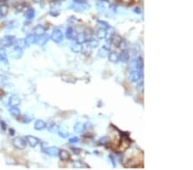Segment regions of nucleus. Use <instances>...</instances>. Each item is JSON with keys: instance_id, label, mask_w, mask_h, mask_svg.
<instances>
[{"instance_id": "obj_48", "label": "nucleus", "mask_w": 193, "mask_h": 170, "mask_svg": "<svg viewBox=\"0 0 193 170\" xmlns=\"http://www.w3.org/2000/svg\"><path fill=\"white\" fill-rule=\"evenodd\" d=\"M101 1H108V0H101Z\"/></svg>"}, {"instance_id": "obj_45", "label": "nucleus", "mask_w": 193, "mask_h": 170, "mask_svg": "<svg viewBox=\"0 0 193 170\" xmlns=\"http://www.w3.org/2000/svg\"><path fill=\"white\" fill-rule=\"evenodd\" d=\"M33 1L34 2H35V3H41V2L43 1V0H33Z\"/></svg>"}, {"instance_id": "obj_30", "label": "nucleus", "mask_w": 193, "mask_h": 170, "mask_svg": "<svg viewBox=\"0 0 193 170\" xmlns=\"http://www.w3.org/2000/svg\"><path fill=\"white\" fill-rule=\"evenodd\" d=\"M110 143V138L108 137H102L101 138H100L99 140V144L101 145H103V146H106Z\"/></svg>"}, {"instance_id": "obj_7", "label": "nucleus", "mask_w": 193, "mask_h": 170, "mask_svg": "<svg viewBox=\"0 0 193 170\" xmlns=\"http://www.w3.org/2000/svg\"><path fill=\"white\" fill-rule=\"evenodd\" d=\"M0 71L3 72L10 71V63L7 60V58H0Z\"/></svg>"}, {"instance_id": "obj_49", "label": "nucleus", "mask_w": 193, "mask_h": 170, "mask_svg": "<svg viewBox=\"0 0 193 170\" xmlns=\"http://www.w3.org/2000/svg\"><path fill=\"white\" fill-rule=\"evenodd\" d=\"M0 121H1V120H0Z\"/></svg>"}, {"instance_id": "obj_13", "label": "nucleus", "mask_w": 193, "mask_h": 170, "mask_svg": "<svg viewBox=\"0 0 193 170\" xmlns=\"http://www.w3.org/2000/svg\"><path fill=\"white\" fill-rule=\"evenodd\" d=\"M45 152L50 156H58L59 153V149L57 147H48L45 149Z\"/></svg>"}, {"instance_id": "obj_42", "label": "nucleus", "mask_w": 193, "mask_h": 170, "mask_svg": "<svg viewBox=\"0 0 193 170\" xmlns=\"http://www.w3.org/2000/svg\"><path fill=\"white\" fill-rule=\"evenodd\" d=\"M9 133H10V136H14V134H15V131L13 130L12 128H10V129H9Z\"/></svg>"}, {"instance_id": "obj_35", "label": "nucleus", "mask_w": 193, "mask_h": 170, "mask_svg": "<svg viewBox=\"0 0 193 170\" xmlns=\"http://www.w3.org/2000/svg\"><path fill=\"white\" fill-rule=\"evenodd\" d=\"M137 89L140 93H143V90H144V89H143V82L141 81L140 83H138V84L137 85Z\"/></svg>"}, {"instance_id": "obj_19", "label": "nucleus", "mask_w": 193, "mask_h": 170, "mask_svg": "<svg viewBox=\"0 0 193 170\" xmlns=\"http://www.w3.org/2000/svg\"><path fill=\"white\" fill-rule=\"evenodd\" d=\"M58 156H59L60 160L61 161H63V162L70 160V153L68 152L67 150H65V149H61V150H59V153H58Z\"/></svg>"}, {"instance_id": "obj_33", "label": "nucleus", "mask_w": 193, "mask_h": 170, "mask_svg": "<svg viewBox=\"0 0 193 170\" xmlns=\"http://www.w3.org/2000/svg\"><path fill=\"white\" fill-rule=\"evenodd\" d=\"M58 133L59 134L60 137H62L63 138H66V137H69V133H68L66 131L63 130V129H62V128H58Z\"/></svg>"}, {"instance_id": "obj_31", "label": "nucleus", "mask_w": 193, "mask_h": 170, "mask_svg": "<svg viewBox=\"0 0 193 170\" xmlns=\"http://www.w3.org/2000/svg\"><path fill=\"white\" fill-rule=\"evenodd\" d=\"M48 35H42V36H40V39H37V42L36 43H38V44H40V46L41 45H44L45 43H46L47 40H48Z\"/></svg>"}, {"instance_id": "obj_4", "label": "nucleus", "mask_w": 193, "mask_h": 170, "mask_svg": "<svg viewBox=\"0 0 193 170\" xmlns=\"http://www.w3.org/2000/svg\"><path fill=\"white\" fill-rule=\"evenodd\" d=\"M70 8L76 12H83L89 8V5L87 3H74L71 4Z\"/></svg>"}, {"instance_id": "obj_38", "label": "nucleus", "mask_w": 193, "mask_h": 170, "mask_svg": "<svg viewBox=\"0 0 193 170\" xmlns=\"http://www.w3.org/2000/svg\"><path fill=\"white\" fill-rule=\"evenodd\" d=\"M69 142L71 143V144H76V143H78L79 142V138L77 137H73L70 138Z\"/></svg>"}, {"instance_id": "obj_14", "label": "nucleus", "mask_w": 193, "mask_h": 170, "mask_svg": "<svg viewBox=\"0 0 193 170\" xmlns=\"http://www.w3.org/2000/svg\"><path fill=\"white\" fill-rule=\"evenodd\" d=\"M83 44H80V43H77L76 41L72 43L71 46H70V49L73 53H82V50H83Z\"/></svg>"}, {"instance_id": "obj_11", "label": "nucleus", "mask_w": 193, "mask_h": 170, "mask_svg": "<svg viewBox=\"0 0 193 170\" xmlns=\"http://www.w3.org/2000/svg\"><path fill=\"white\" fill-rule=\"evenodd\" d=\"M25 43H26V47H29L33 44H35L37 42V36L35 35H28L26 36V38L24 39Z\"/></svg>"}, {"instance_id": "obj_34", "label": "nucleus", "mask_w": 193, "mask_h": 170, "mask_svg": "<svg viewBox=\"0 0 193 170\" xmlns=\"http://www.w3.org/2000/svg\"><path fill=\"white\" fill-rule=\"evenodd\" d=\"M97 9H98L100 12H104V11H105V5H104L103 2L100 1L97 3Z\"/></svg>"}, {"instance_id": "obj_44", "label": "nucleus", "mask_w": 193, "mask_h": 170, "mask_svg": "<svg viewBox=\"0 0 193 170\" xmlns=\"http://www.w3.org/2000/svg\"><path fill=\"white\" fill-rule=\"evenodd\" d=\"M134 11H135V13H137V14H141V9L138 8V7L134 9Z\"/></svg>"}, {"instance_id": "obj_15", "label": "nucleus", "mask_w": 193, "mask_h": 170, "mask_svg": "<svg viewBox=\"0 0 193 170\" xmlns=\"http://www.w3.org/2000/svg\"><path fill=\"white\" fill-rule=\"evenodd\" d=\"M86 130V125L82 122H77L74 126V131L76 133H83Z\"/></svg>"}, {"instance_id": "obj_8", "label": "nucleus", "mask_w": 193, "mask_h": 170, "mask_svg": "<svg viewBox=\"0 0 193 170\" xmlns=\"http://www.w3.org/2000/svg\"><path fill=\"white\" fill-rule=\"evenodd\" d=\"M33 31H34V35L37 36V37H40V36L46 35V28L40 24L35 26V28H34Z\"/></svg>"}, {"instance_id": "obj_32", "label": "nucleus", "mask_w": 193, "mask_h": 170, "mask_svg": "<svg viewBox=\"0 0 193 170\" xmlns=\"http://www.w3.org/2000/svg\"><path fill=\"white\" fill-rule=\"evenodd\" d=\"M15 47H18L20 48L23 49L25 47H26V43H25V40L24 39H20V40H15Z\"/></svg>"}, {"instance_id": "obj_1", "label": "nucleus", "mask_w": 193, "mask_h": 170, "mask_svg": "<svg viewBox=\"0 0 193 170\" xmlns=\"http://www.w3.org/2000/svg\"><path fill=\"white\" fill-rule=\"evenodd\" d=\"M15 37L14 35H6L0 39V46L2 47H10L15 43Z\"/></svg>"}, {"instance_id": "obj_40", "label": "nucleus", "mask_w": 193, "mask_h": 170, "mask_svg": "<svg viewBox=\"0 0 193 170\" xmlns=\"http://www.w3.org/2000/svg\"><path fill=\"white\" fill-rule=\"evenodd\" d=\"M71 150L75 155H79L81 153V149L78 148H71Z\"/></svg>"}, {"instance_id": "obj_6", "label": "nucleus", "mask_w": 193, "mask_h": 170, "mask_svg": "<svg viewBox=\"0 0 193 170\" xmlns=\"http://www.w3.org/2000/svg\"><path fill=\"white\" fill-rule=\"evenodd\" d=\"M26 141L29 144V146L32 147V148H35L36 146L40 144V139L37 138L36 137H34V136L28 135L26 137Z\"/></svg>"}, {"instance_id": "obj_17", "label": "nucleus", "mask_w": 193, "mask_h": 170, "mask_svg": "<svg viewBox=\"0 0 193 170\" xmlns=\"http://www.w3.org/2000/svg\"><path fill=\"white\" fill-rule=\"evenodd\" d=\"M133 65L137 69V71H142V68H143V59H142V57H138L137 59L134 60Z\"/></svg>"}, {"instance_id": "obj_37", "label": "nucleus", "mask_w": 193, "mask_h": 170, "mask_svg": "<svg viewBox=\"0 0 193 170\" xmlns=\"http://www.w3.org/2000/svg\"><path fill=\"white\" fill-rule=\"evenodd\" d=\"M6 80H7V78H6L4 75H0V86L4 85V83H5Z\"/></svg>"}, {"instance_id": "obj_2", "label": "nucleus", "mask_w": 193, "mask_h": 170, "mask_svg": "<svg viewBox=\"0 0 193 170\" xmlns=\"http://www.w3.org/2000/svg\"><path fill=\"white\" fill-rule=\"evenodd\" d=\"M51 39L53 41L56 42V43L62 42L63 40V32L61 31V29H59V28L54 29L51 35Z\"/></svg>"}, {"instance_id": "obj_18", "label": "nucleus", "mask_w": 193, "mask_h": 170, "mask_svg": "<svg viewBox=\"0 0 193 170\" xmlns=\"http://www.w3.org/2000/svg\"><path fill=\"white\" fill-rule=\"evenodd\" d=\"M46 127V124L45 121L41 120V119H37L35 123V129L36 131H41L44 130Z\"/></svg>"}, {"instance_id": "obj_5", "label": "nucleus", "mask_w": 193, "mask_h": 170, "mask_svg": "<svg viewBox=\"0 0 193 170\" xmlns=\"http://www.w3.org/2000/svg\"><path fill=\"white\" fill-rule=\"evenodd\" d=\"M22 55H23V49L15 46L14 47V49H13L10 53V57L15 58V59H19V58H22Z\"/></svg>"}, {"instance_id": "obj_10", "label": "nucleus", "mask_w": 193, "mask_h": 170, "mask_svg": "<svg viewBox=\"0 0 193 170\" xmlns=\"http://www.w3.org/2000/svg\"><path fill=\"white\" fill-rule=\"evenodd\" d=\"M21 103V99L17 95H12L9 99V105L10 106H17Z\"/></svg>"}, {"instance_id": "obj_23", "label": "nucleus", "mask_w": 193, "mask_h": 170, "mask_svg": "<svg viewBox=\"0 0 193 170\" xmlns=\"http://www.w3.org/2000/svg\"><path fill=\"white\" fill-rule=\"evenodd\" d=\"M75 39H76V41L77 43H80V44H83V43L87 42L88 40V38L86 37L84 34H79V35H77L76 36V38H75Z\"/></svg>"}, {"instance_id": "obj_28", "label": "nucleus", "mask_w": 193, "mask_h": 170, "mask_svg": "<svg viewBox=\"0 0 193 170\" xmlns=\"http://www.w3.org/2000/svg\"><path fill=\"white\" fill-rule=\"evenodd\" d=\"M8 10H9V7L7 5V4H4L3 5H0V13H1L2 17H5L8 13Z\"/></svg>"}, {"instance_id": "obj_36", "label": "nucleus", "mask_w": 193, "mask_h": 170, "mask_svg": "<svg viewBox=\"0 0 193 170\" xmlns=\"http://www.w3.org/2000/svg\"><path fill=\"white\" fill-rule=\"evenodd\" d=\"M97 23L102 25V26H103L106 29H107L108 28H110V27H111L110 25H109L107 22H105V21H101V20H98V21H97Z\"/></svg>"}, {"instance_id": "obj_41", "label": "nucleus", "mask_w": 193, "mask_h": 170, "mask_svg": "<svg viewBox=\"0 0 193 170\" xmlns=\"http://www.w3.org/2000/svg\"><path fill=\"white\" fill-rule=\"evenodd\" d=\"M0 126H1V127L4 131H6V129H7V125H6L5 122L0 121Z\"/></svg>"}, {"instance_id": "obj_39", "label": "nucleus", "mask_w": 193, "mask_h": 170, "mask_svg": "<svg viewBox=\"0 0 193 170\" xmlns=\"http://www.w3.org/2000/svg\"><path fill=\"white\" fill-rule=\"evenodd\" d=\"M120 2H121L122 4H125V5H130V4L133 3L134 0H120Z\"/></svg>"}, {"instance_id": "obj_12", "label": "nucleus", "mask_w": 193, "mask_h": 170, "mask_svg": "<svg viewBox=\"0 0 193 170\" xmlns=\"http://www.w3.org/2000/svg\"><path fill=\"white\" fill-rule=\"evenodd\" d=\"M119 60L122 63H127L130 60V53L127 50H123L119 55Z\"/></svg>"}, {"instance_id": "obj_9", "label": "nucleus", "mask_w": 193, "mask_h": 170, "mask_svg": "<svg viewBox=\"0 0 193 170\" xmlns=\"http://www.w3.org/2000/svg\"><path fill=\"white\" fill-rule=\"evenodd\" d=\"M142 76V74L141 71H133L130 74V81L132 82V83H137V82L141 80Z\"/></svg>"}, {"instance_id": "obj_26", "label": "nucleus", "mask_w": 193, "mask_h": 170, "mask_svg": "<svg viewBox=\"0 0 193 170\" xmlns=\"http://www.w3.org/2000/svg\"><path fill=\"white\" fill-rule=\"evenodd\" d=\"M108 53H109V50L103 47L102 48H101L98 51V57L99 58H106V57H107Z\"/></svg>"}, {"instance_id": "obj_20", "label": "nucleus", "mask_w": 193, "mask_h": 170, "mask_svg": "<svg viewBox=\"0 0 193 170\" xmlns=\"http://www.w3.org/2000/svg\"><path fill=\"white\" fill-rule=\"evenodd\" d=\"M72 167H75V168H85V167H89L88 164H86L84 162H82V161L76 160L73 162V164H72Z\"/></svg>"}, {"instance_id": "obj_22", "label": "nucleus", "mask_w": 193, "mask_h": 170, "mask_svg": "<svg viewBox=\"0 0 193 170\" xmlns=\"http://www.w3.org/2000/svg\"><path fill=\"white\" fill-rule=\"evenodd\" d=\"M107 57H108V60L112 63H117L118 61H119V55L113 51L110 52V53H108Z\"/></svg>"}, {"instance_id": "obj_43", "label": "nucleus", "mask_w": 193, "mask_h": 170, "mask_svg": "<svg viewBox=\"0 0 193 170\" xmlns=\"http://www.w3.org/2000/svg\"><path fill=\"white\" fill-rule=\"evenodd\" d=\"M75 3H87V0H73Z\"/></svg>"}, {"instance_id": "obj_16", "label": "nucleus", "mask_w": 193, "mask_h": 170, "mask_svg": "<svg viewBox=\"0 0 193 170\" xmlns=\"http://www.w3.org/2000/svg\"><path fill=\"white\" fill-rule=\"evenodd\" d=\"M107 35V30L105 28H100L97 29L96 31V36L97 38L100 40H102V39H105Z\"/></svg>"}, {"instance_id": "obj_47", "label": "nucleus", "mask_w": 193, "mask_h": 170, "mask_svg": "<svg viewBox=\"0 0 193 170\" xmlns=\"http://www.w3.org/2000/svg\"><path fill=\"white\" fill-rule=\"evenodd\" d=\"M3 17H2V15H1V13H0V18H2Z\"/></svg>"}, {"instance_id": "obj_27", "label": "nucleus", "mask_w": 193, "mask_h": 170, "mask_svg": "<svg viewBox=\"0 0 193 170\" xmlns=\"http://www.w3.org/2000/svg\"><path fill=\"white\" fill-rule=\"evenodd\" d=\"M87 42H88V46H89L91 48H96V47H98L100 45L99 41L95 39H90V40H88Z\"/></svg>"}, {"instance_id": "obj_21", "label": "nucleus", "mask_w": 193, "mask_h": 170, "mask_svg": "<svg viewBox=\"0 0 193 170\" xmlns=\"http://www.w3.org/2000/svg\"><path fill=\"white\" fill-rule=\"evenodd\" d=\"M65 36H66V38L68 40H75V38H76V33H75L74 29L71 28V27H70V28H68L66 29V32H65Z\"/></svg>"}, {"instance_id": "obj_24", "label": "nucleus", "mask_w": 193, "mask_h": 170, "mask_svg": "<svg viewBox=\"0 0 193 170\" xmlns=\"http://www.w3.org/2000/svg\"><path fill=\"white\" fill-rule=\"evenodd\" d=\"M10 113L15 118L21 116V111H20V109L17 106H11L10 108Z\"/></svg>"}, {"instance_id": "obj_29", "label": "nucleus", "mask_w": 193, "mask_h": 170, "mask_svg": "<svg viewBox=\"0 0 193 170\" xmlns=\"http://www.w3.org/2000/svg\"><path fill=\"white\" fill-rule=\"evenodd\" d=\"M27 7V4L25 3H21V4H17V5L15 6V10L17 11V12H22V11H23L25 9H26Z\"/></svg>"}, {"instance_id": "obj_25", "label": "nucleus", "mask_w": 193, "mask_h": 170, "mask_svg": "<svg viewBox=\"0 0 193 170\" xmlns=\"http://www.w3.org/2000/svg\"><path fill=\"white\" fill-rule=\"evenodd\" d=\"M35 16V10L32 8H29L28 10L26 11V14H25V17H26L27 20H32Z\"/></svg>"}, {"instance_id": "obj_3", "label": "nucleus", "mask_w": 193, "mask_h": 170, "mask_svg": "<svg viewBox=\"0 0 193 170\" xmlns=\"http://www.w3.org/2000/svg\"><path fill=\"white\" fill-rule=\"evenodd\" d=\"M12 144L13 145L15 149H24L26 148L27 146V142L26 140H24L22 137H15L12 141Z\"/></svg>"}, {"instance_id": "obj_46", "label": "nucleus", "mask_w": 193, "mask_h": 170, "mask_svg": "<svg viewBox=\"0 0 193 170\" xmlns=\"http://www.w3.org/2000/svg\"><path fill=\"white\" fill-rule=\"evenodd\" d=\"M1 95H4V91L1 89H0V96H1Z\"/></svg>"}]
</instances>
